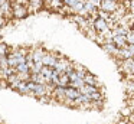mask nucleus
I'll return each instance as SVG.
<instances>
[{
  "label": "nucleus",
  "mask_w": 134,
  "mask_h": 124,
  "mask_svg": "<svg viewBox=\"0 0 134 124\" xmlns=\"http://www.w3.org/2000/svg\"><path fill=\"white\" fill-rule=\"evenodd\" d=\"M51 95L53 97V100L61 104H64L65 100H66V97H65V88H61V87H55L52 89V92H51Z\"/></svg>",
  "instance_id": "obj_6"
},
{
  "label": "nucleus",
  "mask_w": 134,
  "mask_h": 124,
  "mask_svg": "<svg viewBox=\"0 0 134 124\" xmlns=\"http://www.w3.org/2000/svg\"><path fill=\"white\" fill-rule=\"evenodd\" d=\"M61 56H62V55L56 53V52H46L45 56H43V59H42V65L48 66V68H53Z\"/></svg>",
  "instance_id": "obj_5"
},
{
  "label": "nucleus",
  "mask_w": 134,
  "mask_h": 124,
  "mask_svg": "<svg viewBox=\"0 0 134 124\" xmlns=\"http://www.w3.org/2000/svg\"><path fill=\"white\" fill-rule=\"evenodd\" d=\"M84 84L85 85H92V87L99 88V82H98V79H97V77L94 74H90V72L84 77Z\"/></svg>",
  "instance_id": "obj_11"
},
{
  "label": "nucleus",
  "mask_w": 134,
  "mask_h": 124,
  "mask_svg": "<svg viewBox=\"0 0 134 124\" xmlns=\"http://www.w3.org/2000/svg\"><path fill=\"white\" fill-rule=\"evenodd\" d=\"M79 91L78 89H75V88H71V87H68V88H65V97H66V100H72V101H75L76 98L79 97Z\"/></svg>",
  "instance_id": "obj_13"
},
{
  "label": "nucleus",
  "mask_w": 134,
  "mask_h": 124,
  "mask_svg": "<svg viewBox=\"0 0 134 124\" xmlns=\"http://www.w3.org/2000/svg\"><path fill=\"white\" fill-rule=\"evenodd\" d=\"M16 74H30V69H29V65L26 62H22L16 66Z\"/></svg>",
  "instance_id": "obj_17"
},
{
  "label": "nucleus",
  "mask_w": 134,
  "mask_h": 124,
  "mask_svg": "<svg viewBox=\"0 0 134 124\" xmlns=\"http://www.w3.org/2000/svg\"><path fill=\"white\" fill-rule=\"evenodd\" d=\"M113 43L117 46L118 49H122L127 46V40H125V36H114L113 37Z\"/></svg>",
  "instance_id": "obj_16"
},
{
  "label": "nucleus",
  "mask_w": 134,
  "mask_h": 124,
  "mask_svg": "<svg viewBox=\"0 0 134 124\" xmlns=\"http://www.w3.org/2000/svg\"><path fill=\"white\" fill-rule=\"evenodd\" d=\"M42 7H43V2L42 0H30V2L26 3L27 13H35V12L41 10Z\"/></svg>",
  "instance_id": "obj_8"
},
{
  "label": "nucleus",
  "mask_w": 134,
  "mask_h": 124,
  "mask_svg": "<svg viewBox=\"0 0 134 124\" xmlns=\"http://www.w3.org/2000/svg\"><path fill=\"white\" fill-rule=\"evenodd\" d=\"M127 49L131 52V55H133V58H134V45H127Z\"/></svg>",
  "instance_id": "obj_24"
},
{
  "label": "nucleus",
  "mask_w": 134,
  "mask_h": 124,
  "mask_svg": "<svg viewBox=\"0 0 134 124\" xmlns=\"http://www.w3.org/2000/svg\"><path fill=\"white\" fill-rule=\"evenodd\" d=\"M115 124H130V123H128L127 120H120V121H117Z\"/></svg>",
  "instance_id": "obj_25"
},
{
  "label": "nucleus",
  "mask_w": 134,
  "mask_h": 124,
  "mask_svg": "<svg viewBox=\"0 0 134 124\" xmlns=\"http://www.w3.org/2000/svg\"><path fill=\"white\" fill-rule=\"evenodd\" d=\"M39 74L42 75V77L45 78V81H46V84L49 85L51 81H52V74H53V68H48V66H43L42 68V71L39 72Z\"/></svg>",
  "instance_id": "obj_14"
},
{
  "label": "nucleus",
  "mask_w": 134,
  "mask_h": 124,
  "mask_svg": "<svg viewBox=\"0 0 134 124\" xmlns=\"http://www.w3.org/2000/svg\"><path fill=\"white\" fill-rule=\"evenodd\" d=\"M125 40H127V45H134V28L128 29L127 35H125Z\"/></svg>",
  "instance_id": "obj_19"
},
{
  "label": "nucleus",
  "mask_w": 134,
  "mask_h": 124,
  "mask_svg": "<svg viewBox=\"0 0 134 124\" xmlns=\"http://www.w3.org/2000/svg\"><path fill=\"white\" fill-rule=\"evenodd\" d=\"M6 25H7V20L4 19V17L2 16V14H0V29H2V28H4Z\"/></svg>",
  "instance_id": "obj_22"
},
{
  "label": "nucleus",
  "mask_w": 134,
  "mask_h": 124,
  "mask_svg": "<svg viewBox=\"0 0 134 124\" xmlns=\"http://www.w3.org/2000/svg\"><path fill=\"white\" fill-rule=\"evenodd\" d=\"M29 49H15V51H10L9 53H7V65H9V68H16V66L19 65V63L22 62H26V53Z\"/></svg>",
  "instance_id": "obj_1"
},
{
  "label": "nucleus",
  "mask_w": 134,
  "mask_h": 124,
  "mask_svg": "<svg viewBox=\"0 0 134 124\" xmlns=\"http://www.w3.org/2000/svg\"><path fill=\"white\" fill-rule=\"evenodd\" d=\"M43 6H46L48 9H52V10L59 12L62 7H64V2H61V0H49V2H43Z\"/></svg>",
  "instance_id": "obj_9"
},
{
  "label": "nucleus",
  "mask_w": 134,
  "mask_h": 124,
  "mask_svg": "<svg viewBox=\"0 0 134 124\" xmlns=\"http://www.w3.org/2000/svg\"><path fill=\"white\" fill-rule=\"evenodd\" d=\"M0 39H2V35H0ZM0 42H2V40H0Z\"/></svg>",
  "instance_id": "obj_27"
},
{
  "label": "nucleus",
  "mask_w": 134,
  "mask_h": 124,
  "mask_svg": "<svg viewBox=\"0 0 134 124\" xmlns=\"http://www.w3.org/2000/svg\"><path fill=\"white\" fill-rule=\"evenodd\" d=\"M53 69H55V71H58L59 74H68V72H71L74 69V63L71 62L68 58L61 56L58 59V62H56V65L53 66Z\"/></svg>",
  "instance_id": "obj_3"
},
{
  "label": "nucleus",
  "mask_w": 134,
  "mask_h": 124,
  "mask_svg": "<svg viewBox=\"0 0 134 124\" xmlns=\"http://www.w3.org/2000/svg\"><path fill=\"white\" fill-rule=\"evenodd\" d=\"M99 91V88L97 87H92V85H84L81 89H79V94L81 95H92L94 92Z\"/></svg>",
  "instance_id": "obj_15"
},
{
  "label": "nucleus",
  "mask_w": 134,
  "mask_h": 124,
  "mask_svg": "<svg viewBox=\"0 0 134 124\" xmlns=\"http://www.w3.org/2000/svg\"><path fill=\"white\" fill-rule=\"evenodd\" d=\"M128 7H131V9H134V0H131L130 3H128Z\"/></svg>",
  "instance_id": "obj_26"
},
{
  "label": "nucleus",
  "mask_w": 134,
  "mask_h": 124,
  "mask_svg": "<svg viewBox=\"0 0 134 124\" xmlns=\"http://www.w3.org/2000/svg\"><path fill=\"white\" fill-rule=\"evenodd\" d=\"M27 82H29V81H27ZM27 82H20L16 91L20 92L22 95H29V85H27Z\"/></svg>",
  "instance_id": "obj_18"
},
{
  "label": "nucleus",
  "mask_w": 134,
  "mask_h": 124,
  "mask_svg": "<svg viewBox=\"0 0 134 124\" xmlns=\"http://www.w3.org/2000/svg\"><path fill=\"white\" fill-rule=\"evenodd\" d=\"M46 51L42 48H33L32 49V56H33V62H42Z\"/></svg>",
  "instance_id": "obj_10"
},
{
  "label": "nucleus",
  "mask_w": 134,
  "mask_h": 124,
  "mask_svg": "<svg viewBox=\"0 0 134 124\" xmlns=\"http://www.w3.org/2000/svg\"><path fill=\"white\" fill-rule=\"evenodd\" d=\"M9 52H10L9 46H7L4 42H0V58H2V56H7Z\"/></svg>",
  "instance_id": "obj_20"
},
{
  "label": "nucleus",
  "mask_w": 134,
  "mask_h": 124,
  "mask_svg": "<svg viewBox=\"0 0 134 124\" xmlns=\"http://www.w3.org/2000/svg\"><path fill=\"white\" fill-rule=\"evenodd\" d=\"M121 114H122V115H124V117H127V118H128V117H130V115H131V114H133V111H131V110H130V108H128V107H125V108H122V111H121Z\"/></svg>",
  "instance_id": "obj_21"
},
{
  "label": "nucleus",
  "mask_w": 134,
  "mask_h": 124,
  "mask_svg": "<svg viewBox=\"0 0 134 124\" xmlns=\"http://www.w3.org/2000/svg\"><path fill=\"white\" fill-rule=\"evenodd\" d=\"M130 72H131V75L134 77V58L131 59V63H130Z\"/></svg>",
  "instance_id": "obj_23"
},
{
  "label": "nucleus",
  "mask_w": 134,
  "mask_h": 124,
  "mask_svg": "<svg viewBox=\"0 0 134 124\" xmlns=\"http://www.w3.org/2000/svg\"><path fill=\"white\" fill-rule=\"evenodd\" d=\"M26 3L23 0H19V2H12V16L16 19H23L27 14V9H26Z\"/></svg>",
  "instance_id": "obj_2"
},
{
  "label": "nucleus",
  "mask_w": 134,
  "mask_h": 124,
  "mask_svg": "<svg viewBox=\"0 0 134 124\" xmlns=\"http://www.w3.org/2000/svg\"><path fill=\"white\" fill-rule=\"evenodd\" d=\"M120 4H121V2H117V0H101L99 2V10L105 12L108 14H113L117 12Z\"/></svg>",
  "instance_id": "obj_4"
},
{
  "label": "nucleus",
  "mask_w": 134,
  "mask_h": 124,
  "mask_svg": "<svg viewBox=\"0 0 134 124\" xmlns=\"http://www.w3.org/2000/svg\"><path fill=\"white\" fill-rule=\"evenodd\" d=\"M102 49H104L107 53H110L111 56H115V58H117L118 51H120V49L117 48L115 45H114V43H104V45H102Z\"/></svg>",
  "instance_id": "obj_12"
},
{
  "label": "nucleus",
  "mask_w": 134,
  "mask_h": 124,
  "mask_svg": "<svg viewBox=\"0 0 134 124\" xmlns=\"http://www.w3.org/2000/svg\"><path fill=\"white\" fill-rule=\"evenodd\" d=\"M0 10H2V16L6 20L12 19V2H2L0 3Z\"/></svg>",
  "instance_id": "obj_7"
}]
</instances>
